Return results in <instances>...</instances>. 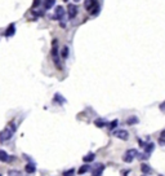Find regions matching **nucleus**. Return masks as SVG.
<instances>
[{"label":"nucleus","instance_id":"6e6552de","mask_svg":"<svg viewBox=\"0 0 165 176\" xmlns=\"http://www.w3.org/2000/svg\"><path fill=\"white\" fill-rule=\"evenodd\" d=\"M13 159V157H11L5 150H0V162H9Z\"/></svg>","mask_w":165,"mask_h":176},{"label":"nucleus","instance_id":"b1692460","mask_svg":"<svg viewBox=\"0 0 165 176\" xmlns=\"http://www.w3.org/2000/svg\"><path fill=\"white\" fill-rule=\"evenodd\" d=\"M160 139H165V130H162L161 135H160Z\"/></svg>","mask_w":165,"mask_h":176},{"label":"nucleus","instance_id":"4468645a","mask_svg":"<svg viewBox=\"0 0 165 176\" xmlns=\"http://www.w3.org/2000/svg\"><path fill=\"white\" fill-rule=\"evenodd\" d=\"M138 122H139V120H138V118H137V117H129L128 119H126V124H129V126L137 124Z\"/></svg>","mask_w":165,"mask_h":176},{"label":"nucleus","instance_id":"20e7f679","mask_svg":"<svg viewBox=\"0 0 165 176\" xmlns=\"http://www.w3.org/2000/svg\"><path fill=\"white\" fill-rule=\"evenodd\" d=\"M76 14H78V7L74 5V4H68L67 5V16L68 18H75Z\"/></svg>","mask_w":165,"mask_h":176},{"label":"nucleus","instance_id":"1a4fd4ad","mask_svg":"<svg viewBox=\"0 0 165 176\" xmlns=\"http://www.w3.org/2000/svg\"><path fill=\"white\" fill-rule=\"evenodd\" d=\"M97 1H93V0H89V1H85V8H87V11L92 12V9H99L97 8Z\"/></svg>","mask_w":165,"mask_h":176},{"label":"nucleus","instance_id":"a878e982","mask_svg":"<svg viewBox=\"0 0 165 176\" xmlns=\"http://www.w3.org/2000/svg\"><path fill=\"white\" fill-rule=\"evenodd\" d=\"M0 176H3V175H1V173H0Z\"/></svg>","mask_w":165,"mask_h":176},{"label":"nucleus","instance_id":"bb28decb","mask_svg":"<svg viewBox=\"0 0 165 176\" xmlns=\"http://www.w3.org/2000/svg\"><path fill=\"white\" fill-rule=\"evenodd\" d=\"M160 176H162V175H160Z\"/></svg>","mask_w":165,"mask_h":176},{"label":"nucleus","instance_id":"9b49d317","mask_svg":"<svg viewBox=\"0 0 165 176\" xmlns=\"http://www.w3.org/2000/svg\"><path fill=\"white\" fill-rule=\"evenodd\" d=\"M14 33H16V26H14V23H11V25L8 26V29H7V31L4 33V35H5V37H12Z\"/></svg>","mask_w":165,"mask_h":176},{"label":"nucleus","instance_id":"39448f33","mask_svg":"<svg viewBox=\"0 0 165 176\" xmlns=\"http://www.w3.org/2000/svg\"><path fill=\"white\" fill-rule=\"evenodd\" d=\"M103 170H105V166L102 165V163H98V165L95 166L94 168H93L92 175L93 176H102V172H103Z\"/></svg>","mask_w":165,"mask_h":176},{"label":"nucleus","instance_id":"9d476101","mask_svg":"<svg viewBox=\"0 0 165 176\" xmlns=\"http://www.w3.org/2000/svg\"><path fill=\"white\" fill-rule=\"evenodd\" d=\"M154 149H155V144L154 143H147L145 145V153L148 154V155H151V153L154 151Z\"/></svg>","mask_w":165,"mask_h":176},{"label":"nucleus","instance_id":"a211bd4d","mask_svg":"<svg viewBox=\"0 0 165 176\" xmlns=\"http://www.w3.org/2000/svg\"><path fill=\"white\" fill-rule=\"evenodd\" d=\"M54 3H56L54 0H49V1H45V3H44V7H45V9H47V11H48V9H51L52 7L54 5Z\"/></svg>","mask_w":165,"mask_h":176},{"label":"nucleus","instance_id":"f03ea898","mask_svg":"<svg viewBox=\"0 0 165 176\" xmlns=\"http://www.w3.org/2000/svg\"><path fill=\"white\" fill-rule=\"evenodd\" d=\"M57 45H58V42H57V39H53V43H52V57H53V61L54 64H56V66L58 67V69H61V61H59V56H58V48H57Z\"/></svg>","mask_w":165,"mask_h":176},{"label":"nucleus","instance_id":"ddd939ff","mask_svg":"<svg viewBox=\"0 0 165 176\" xmlns=\"http://www.w3.org/2000/svg\"><path fill=\"white\" fill-rule=\"evenodd\" d=\"M25 170L27 173H34L35 171H36V165H34V163H27Z\"/></svg>","mask_w":165,"mask_h":176},{"label":"nucleus","instance_id":"4be33fe9","mask_svg":"<svg viewBox=\"0 0 165 176\" xmlns=\"http://www.w3.org/2000/svg\"><path fill=\"white\" fill-rule=\"evenodd\" d=\"M116 124H118V120L115 119V120H112V123L110 124V127H111V128H115V127H116Z\"/></svg>","mask_w":165,"mask_h":176},{"label":"nucleus","instance_id":"f257e3e1","mask_svg":"<svg viewBox=\"0 0 165 176\" xmlns=\"http://www.w3.org/2000/svg\"><path fill=\"white\" fill-rule=\"evenodd\" d=\"M16 130H17L16 124H14V123H9L8 126L0 132V143H4V141H8L9 139H12V136L14 135Z\"/></svg>","mask_w":165,"mask_h":176},{"label":"nucleus","instance_id":"f3484780","mask_svg":"<svg viewBox=\"0 0 165 176\" xmlns=\"http://www.w3.org/2000/svg\"><path fill=\"white\" fill-rule=\"evenodd\" d=\"M90 170V166L89 165H84L83 167H80L79 168V173L80 175H83V173H85V172H88V171Z\"/></svg>","mask_w":165,"mask_h":176},{"label":"nucleus","instance_id":"7ed1b4c3","mask_svg":"<svg viewBox=\"0 0 165 176\" xmlns=\"http://www.w3.org/2000/svg\"><path fill=\"white\" fill-rule=\"evenodd\" d=\"M138 151L135 150V149H130V150H126L125 151V154L123 155V161L125 163H130V162H133V159H134L135 157H138Z\"/></svg>","mask_w":165,"mask_h":176},{"label":"nucleus","instance_id":"6ab92c4d","mask_svg":"<svg viewBox=\"0 0 165 176\" xmlns=\"http://www.w3.org/2000/svg\"><path fill=\"white\" fill-rule=\"evenodd\" d=\"M68 57V47H63V49H62V58L66 60Z\"/></svg>","mask_w":165,"mask_h":176},{"label":"nucleus","instance_id":"2eb2a0df","mask_svg":"<svg viewBox=\"0 0 165 176\" xmlns=\"http://www.w3.org/2000/svg\"><path fill=\"white\" fill-rule=\"evenodd\" d=\"M94 158H95V154L94 153H89L88 155H85L84 158H83V161L89 163V162H93V161H94Z\"/></svg>","mask_w":165,"mask_h":176},{"label":"nucleus","instance_id":"393cba45","mask_svg":"<svg viewBox=\"0 0 165 176\" xmlns=\"http://www.w3.org/2000/svg\"><path fill=\"white\" fill-rule=\"evenodd\" d=\"M159 143L161 144V145H165V139H159Z\"/></svg>","mask_w":165,"mask_h":176},{"label":"nucleus","instance_id":"5701e85b","mask_svg":"<svg viewBox=\"0 0 165 176\" xmlns=\"http://www.w3.org/2000/svg\"><path fill=\"white\" fill-rule=\"evenodd\" d=\"M160 110H161V112H164V113H165V101H164V102L161 104V105H160Z\"/></svg>","mask_w":165,"mask_h":176},{"label":"nucleus","instance_id":"412c9836","mask_svg":"<svg viewBox=\"0 0 165 176\" xmlns=\"http://www.w3.org/2000/svg\"><path fill=\"white\" fill-rule=\"evenodd\" d=\"M74 173H75V170H74V168H71V170L63 172V176H74Z\"/></svg>","mask_w":165,"mask_h":176},{"label":"nucleus","instance_id":"0eeeda50","mask_svg":"<svg viewBox=\"0 0 165 176\" xmlns=\"http://www.w3.org/2000/svg\"><path fill=\"white\" fill-rule=\"evenodd\" d=\"M54 17H56V20L61 21L64 17V9L62 7H57L56 11H54Z\"/></svg>","mask_w":165,"mask_h":176},{"label":"nucleus","instance_id":"f8f14e48","mask_svg":"<svg viewBox=\"0 0 165 176\" xmlns=\"http://www.w3.org/2000/svg\"><path fill=\"white\" fill-rule=\"evenodd\" d=\"M141 171H142L143 175H150V173L152 172L151 167L148 165H146V163H142V165H141Z\"/></svg>","mask_w":165,"mask_h":176},{"label":"nucleus","instance_id":"423d86ee","mask_svg":"<svg viewBox=\"0 0 165 176\" xmlns=\"http://www.w3.org/2000/svg\"><path fill=\"white\" fill-rule=\"evenodd\" d=\"M115 136L120 140H128L129 139V133H128V131H125V130H119V131H116L115 132Z\"/></svg>","mask_w":165,"mask_h":176},{"label":"nucleus","instance_id":"aec40b11","mask_svg":"<svg viewBox=\"0 0 165 176\" xmlns=\"http://www.w3.org/2000/svg\"><path fill=\"white\" fill-rule=\"evenodd\" d=\"M94 124L97 127H103V126H106V122H105V120H102V119H97L94 122Z\"/></svg>","mask_w":165,"mask_h":176},{"label":"nucleus","instance_id":"dca6fc26","mask_svg":"<svg viewBox=\"0 0 165 176\" xmlns=\"http://www.w3.org/2000/svg\"><path fill=\"white\" fill-rule=\"evenodd\" d=\"M54 101H58V104H61V105H62V104L66 102V98L62 97L59 93H56V95H54Z\"/></svg>","mask_w":165,"mask_h":176}]
</instances>
